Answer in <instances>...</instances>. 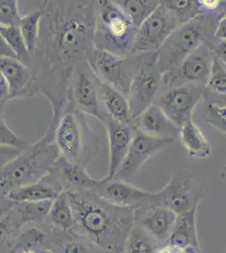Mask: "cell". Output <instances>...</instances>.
Masks as SVG:
<instances>
[{"label": "cell", "instance_id": "1", "mask_svg": "<svg viewBox=\"0 0 226 253\" xmlns=\"http://www.w3.org/2000/svg\"><path fill=\"white\" fill-rule=\"evenodd\" d=\"M40 33L29 56L38 93L52 107V120L69 100L75 68L89 60L94 50L97 1L45 0L41 2Z\"/></svg>", "mask_w": 226, "mask_h": 253}, {"label": "cell", "instance_id": "2", "mask_svg": "<svg viewBox=\"0 0 226 253\" xmlns=\"http://www.w3.org/2000/svg\"><path fill=\"white\" fill-rule=\"evenodd\" d=\"M68 192V191H67ZM75 222L106 253H126L129 236L135 225V210L97 200L85 199L68 192Z\"/></svg>", "mask_w": 226, "mask_h": 253}, {"label": "cell", "instance_id": "3", "mask_svg": "<svg viewBox=\"0 0 226 253\" xmlns=\"http://www.w3.org/2000/svg\"><path fill=\"white\" fill-rule=\"evenodd\" d=\"M58 158L54 127L49 125L39 140L29 144L0 170V192L6 195L14 190L37 183L49 175Z\"/></svg>", "mask_w": 226, "mask_h": 253}, {"label": "cell", "instance_id": "4", "mask_svg": "<svg viewBox=\"0 0 226 253\" xmlns=\"http://www.w3.org/2000/svg\"><path fill=\"white\" fill-rule=\"evenodd\" d=\"M54 127V141L59 157L83 165L87 163L99 150V139L90 126L88 116L76 109L68 101L60 114L51 120Z\"/></svg>", "mask_w": 226, "mask_h": 253}, {"label": "cell", "instance_id": "5", "mask_svg": "<svg viewBox=\"0 0 226 253\" xmlns=\"http://www.w3.org/2000/svg\"><path fill=\"white\" fill-rule=\"evenodd\" d=\"M219 19L199 15L187 23L178 26L157 52L158 66L162 75L172 72L189 55L204 44L214 35Z\"/></svg>", "mask_w": 226, "mask_h": 253}, {"label": "cell", "instance_id": "6", "mask_svg": "<svg viewBox=\"0 0 226 253\" xmlns=\"http://www.w3.org/2000/svg\"><path fill=\"white\" fill-rule=\"evenodd\" d=\"M137 30L116 1H97L94 48L129 56L132 54Z\"/></svg>", "mask_w": 226, "mask_h": 253}, {"label": "cell", "instance_id": "7", "mask_svg": "<svg viewBox=\"0 0 226 253\" xmlns=\"http://www.w3.org/2000/svg\"><path fill=\"white\" fill-rule=\"evenodd\" d=\"M136 57L137 67L128 95L133 119L154 103L163 75L158 66L157 52L136 54Z\"/></svg>", "mask_w": 226, "mask_h": 253}, {"label": "cell", "instance_id": "8", "mask_svg": "<svg viewBox=\"0 0 226 253\" xmlns=\"http://www.w3.org/2000/svg\"><path fill=\"white\" fill-rule=\"evenodd\" d=\"M119 56L94 48L88 60L98 80L113 87L128 97L137 67V57Z\"/></svg>", "mask_w": 226, "mask_h": 253}, {"label": "cell", "instance_id": "9", "mask_svg": "<svg viewBox=\"0 0 226 253\" xmlns=\"http://www.w3.org/2000/svg\"><path fill=\"white\" fill-rule=\"evenodd\" d=\"M156 206H165L177 214L197 211L203 198V190L192 173L180 170L166 186L155 192Z\"/></svg>", "mask_w": 226, "mask_h": 253}, {"label": "cell", "instance_id": "10", "mask_svg": "<svg viewBox=\"0 0 226 253\" xmlns=\"http://www.w3.org/2000/svg\"><path fill=\"white\" fill-rule=\"evenodd\" d=\"M180 26L174 13L160 2L155 11L137 28L132 54L158 52Z\"/></svg>", "mask_w": 226, "mask_h": 253}, {"label": "cell", "instance_id": "11", "mask_svg": "<svg viewBox=\"0 0 226 253\" xmlns=\"http://www.w3.org/2000/svg\"><path fill=\"white\" fill-rule=\"evenodd\" d=\"M100 81L87 62L78 64L72 76L69 100L80 112L103 123L105 112L101 106Z\"/></svg>", "mask_w": 226, "mask_h": 253}, {"label": "cell", "instance_id": "12", "mask_svg": "<svg viewBox=\"0 0 226 253\" xmlns=\"http://www.w3.org/2000/svg\"><path fill=\"white\" fill-rule=\"evenodd\" d=\"M201 96L200 87L179 84L169 87L155 104L179 129L186 123L192 120L195 108L198 106Z\"/></svg>", "mask_w": 226, "mask_h": 253}, {"label": "cell", "instance_id": "13", "mask_svg": "<svg viewBox=\"0 0 226 253\" xmlns=\"http://www.w3.org/2000/svg\"><path fill=\"white\" fill-rule=\"evenodd\" d=\"M91 191L100 199L121 207L137 210L156 206L155 192L141 189L118 179L102 178L100 184Z\"/></svg>", "mask_w": 226, "mask_h": 253}, {"label": "cell", "instance_id": "14", "mask_svg": "<svg viewBox=\"0 0 226 253\" xmlns=\"http://www.w3.org/2000/svg\"><path fill=\"white\" fill-rule=\"evenodd\" d=\"M210 46L204 44L185 58L178 69L162 75V81L167 87L179 84L206 85L214 59ZM199 87V86H198Z\"/></svg>", "mask_w": 226, "mask_h": 253}, {"label": "cell", "instance_id": "15", "mask_svg": "<svg viewBox=\"0 0 226 253\" xmlns=\"http://www.w3.org/2000/svg\"><path fill=\"white\" fill-rule=\"evenodd\" d=\"M173 142L174 138L154 137L135 129V137L126 158L121 165L114 179L127 181V179L137 174L149 159Z\"/></svg>", "mask_w": 226, "mask_h": 253}, {"label": "cell", "instance_id": "16", "mask_svg": "<svg viewBox=\"0 0 226 253\" xmlns=\"http://www.w3.org/2000/svg\"><path fill=\"white\" fill-rule=\"evenodd\" d=\"M178 214L165 206H152L135 210V223L157 247L166 243L172 235Z\"/></svg>", "mask_w": 226, "mask_h": 253}, {"label": "cell", "instance_id": "17", "mask_svg": "<svg viewBox=\"0 0 226 253\" xmlns=\"http://www.w3.org/2000/svg\"><path fill=\"white\" fill-rule=\"evenodd\" d=\"M102 124L106 128L109 146V171L104 178L110 180L114 178L124 159L126 158L135 137V128L115 121L106 115L104 117Z\"/></svg>", "mask_w": 226, "mask_h": 253}, {"label": "cell", "instance_id": "18", "mask_svg": "<svg viewBox=\"0 0 226 253\" xmlns=\"http://www.w3.org/2000/svg\"><path fill=\"white\" fill-rule=\"evenodd\" d=\"M0 71L9 89L10 101L25 100L38 94L32 69L16 58L0 57Z\"/></svg>", "mask_w": 226, "mask_h": 253}, {"label": "cell", "instance_id": "19", "mask_svg": "<svg viewBox=\"0 0 226 253\" xmlns=\"http://www.w3.org/2000/svg\"><path fill=\"white\" fill-rule=\"evenodd\" d=\"M52 170L57 173L58 181L63 187L66 186L65 191L68 192L80 193V191L83 190L91 191L101 182V179L92 177L83 165L72 163L61 157L55 162Z\"/></svg>", "mask_w": 226, "mask_h": 253}, {"label": "cell", "instance_id": "20", "mask_svg": "<svg viewBox=\"0 0 226 253\" xmlns=\"http://www.w3.org/2000/svg\"><path fill=\"white\" fill-rule=\"evenodd\" d=\"M134 126L139 132L160 138H171L169 134L173 132L178 133L179 130L155 103L152 104L134 119Z\"/></svg>", "mask_w": 226, "mask_h": 253}, {"label": "cell", "instance_id": "21", "mask_svg": "<svg viewBox=\"0 0 226 253\" xmlns=\"http://www.w3.org/2000/svg\"><path fill=\"white\" fill-rule=\"evenodd\" d=\"M99 89L100 102L105 115L115 121L135 127L129 99L126 95L101 81H100Z\"/></svg>", "mask_w": 226, "mask_h": 253}, {"label": "cell", "instance_id": "22", "mask_svg": "<svg viewBox=\"0 0 226 253\" xmlns=\"http://www.w3.org/2000/svg\"><path fill=\"white\" fill-rule=\"evenodd\" d=\"M63 191L64 190L60 182H52L49 180L47 175L37 183L11 191L4 197L16 204L52 201Z\"/></svg>", "mask_w": 226, "mask_h": 253}, {"label": "cell", "instance_id": "23", "mask_svg": "<svg viewBox=\"0 0 226 253\" xmlns=\"http://www.w3.org/2000/svg\"><path fill=\"white\" fill-rule=\"evenodd\" d=\"M197 211L178 214L172 235L166 242L200 250L197 230Z\"/></svg>", "mask_w": 226, "mask_h": 253}, {"label": "cell", "instance_id": "24", "mask_svg": "<svg viewBox=\"0 0 226 253\" xmlns=\"http://www.w3.org/2000/svg\"><path fill=\"white\" fill-rule=\"evenodd\" d=\"M178 135L189 156L202 160L210 156L212 151L211 144H209L200 127L193 120L187 122L181 126L178 130Z\"/></svg>", "mask_w": 226, "mask_h": 253}, {"label": "cell", "instance_id": "25", "mask_svg": "<svg viewBox=\"0 0 226 253\" xmlns=\"http://www.w3.org/2000/svg\"><path fill=\"white\" fill-rule=\"evenodd\" d=\"M48 217L55 225L63 230H69L74 227L75 214L67 191L61 192L52 201Z\"/></svg>", "mask_w": 226, "mask_h": 253}, {"label": "cell", "instance_id": "26", "mask_svg": "<svg viewBox=\"0 0 226 253\" xmlns=\"http://www.w3.org/2000/svg\"><path fill=\"white\" fill-rule=\"evenodd\" d=\"M116 2L137 29L155 11L160 3L145 0H118Z\"/></svg>", "mask_w": 226, "mask_h": 253}, {"label": "cell", "instance_id": "27", "mask_svg": "<svg viewBox=\"0 0 226 253\" xmlns=\"http://www.w3.org/2000/svg\"><path fill=\"white\" fill-rule=\"evenodd\" d=\"M41 20L42 11L40 8H38L23 15L19 24V28L25 41L29 56L34 52L38 45L40 33Z\"/></svg>", "mask_w": 226, "mask_h": 253}, {"label": "cell", "instance_id": "28", "mask_svg": "<svg viewBox=\"0 0 226 253\" xmlns=\"http://www.w3.org/2000/svg\"><path fill=\"white\" fill-rule=\"evenodd\" d=\"M0 36L14 52L18 60L26 64L28 62L29 53L19 26H0Z\"/></svg>", "mask_w": 226, "mask_h": 253}, {"label": "cell", "instance_id": "29", "mask_svg": "<svg viewBox=\"0 0 226 253\" xmlns=\"http://www.w3.org/2000/svg\"><path fill=\"white\" fill-rule=\"evenodd\" d=\"M157 248L142 228L135 223L127 243L126 253H155Z\"/></svg>", "mask_w": 226, "mask_h": 253}, {"label": "cell", "instance_id": "30", "mask_svg": "<svg viewBox=\"0 0 226 253\" xmlns=\"http://www.w3.org/2000/svg\"><path fill=\"white\" fill-rule=\"evenodd\" d=\"M53 201V200H52ZM52 201L32 202L18 204L20 219L23 222L41 221L49 215Z\"/></svg>", "mask_w": 226, "mask_h": 253}, {"label": "cell", "instance_id": "31", "mask_svg": "<svg viewBox=\"0 0 226 253\" xmlns=\"http://www.w3.org/2000/svg\"><path fill=\"white\" fill-rule=\"evenodd\" d=\"M166 7L178 18L180 25H183L201 15L197 1H167Z\"/></svg>", "mask_w": 226, "mask_h": 253}, {"label": "cell", "instance_id": "32", "mask_svg": "<svg viewBox=\"0 0 226 253\" xmlns=\"http://www.w3.org/2000/svg\"><path fill=\"white\" fill-rule=\"evenodd\" d=\"M206 85L213 92L226 95V67L215 56Z\"/></svg>", "mask_w": 226, "mask_h": 253}, {"label": "cell", "instance_id": "33", "mask_svg": "<svg viewBox=\"0 0 226 253\" xmlns=\"http://www.w3.org/2000/svg\"><path fill=\"white\" fill-rule=\"evenodd\" d=\"M21 17L20 1L0 0V26H19Z\"/></svg>", "mask_w": 226, "mask_h": 253}, {"label": "cell", "instance_id": "34", "mask_svg": "<svg viewBox=\"0 0 226 253\" xmlns=\"http://www.w3.org/2000/svg\"><path fill=\"white\" fill-rule=\"evenodd\" d=\"M29 144L9 127L6 123L5 117L0 116V146L14 147L23 150Z\"/></svg>", "mask_w": 226, "mask_h": 253}, {"label": "cell", "instance_id": "35", "mask_svg": "<svg viewBox=\"0 0 226 253\" xmlns=\"http://www.w3.org/2000/svg\"><path fill=\"white\" fill-rule=\"evenodd\" d=\"M45 235L43 231L38 229H30L22 234L18 238L17 242L14 246L15 251L18 253H23L26 251H32V248L43 242Z\"/></svg>", "mask_w": 226, "mask_h": 253}, {"label": "cell", "instance_id": "36", "mask_svg": "<svg viewBox=\"0 0 226 253\" xmlns=\"http://www.w3.org/2000/svg\"><path fill=\"white\" fill-rule=\"evenodd\" d=\"M62 253H106L93 242L74 241L66 243Z\"/></svg>", "mask_w": 226, "mask_h": 253}, {"label": "cell", "instance_id": "37", "mask_svg": "<svg viewBox=\"0 0 226 253\" xmlns=\"http://www.w3.org/2000/svg\"><path fill=\"white\" fill-rule=\"evenodd\" d=\"M204 121L210 126L226 134V120L216 113L212 105H210L205 112Z\"/></svg>", "mask_w": 226, "mask_h": 253}, {"label": "cell", "instance_id": "38", "mask_svg": "<svg viewBox=\"0 0 226 253\" xmlns=\"http://www.w3.org/2000/svg\"><path fill=\"white\" fill-rule=\"evenodd\" d=\"M11 236L10 213L0 220V250L5 249L9 244Z\"/></svg>", "mask_w": 226, "mask_h": 253}, {"label": "cell", "instance_id": "39", "mask_svg": "<svg viewBox=\"0 0 226 253\" xmlns=\"http://www.w3.org/2000/svg\"><path fill=\"white\" fill-rule=\"evenodd\" d=\"M22 150L14 147L0 146V170L16 158Z\"/></svg>", "mask_w": 226, "mask_h": 253}, {"label": "cell", "instance_id": "40", "mask_svg": "<svg viewBox=\"0 0 226 253\" xmlns=\"http://www.w3.org/2000/svg\"><path fill=\"white\" fill-rule=\"evenodd\" d=\"M199 252L200 250L194 248H183L178 245L166 242L158 247L155 253H199Z\"/></svg>", "mask_w": 226, "mask_h": 253}, {"label": "cell", "instance_id": "41", "mask_svg": "<svg viewBox=\"0 0 226 253\" xmlns=\"http://www.w3.org/2000/svg\"><path fill=\"white\" fill-rule=\"evenodd\" d=\"M9 101H10V98L8 85L2 73L0 71V116L4 117L6 105Z\"/></svg>", "mask_w": 226, "mask_h": 253}, {"label": "cell", "instance_id": "42", "mask_svg": "<svg viewBox=\"0 0 226 253\" xmlns=\"http://www.w3.org/2000/svg\"><path fill=\"white\" fill-rule=\"evenodd\" d=\"M212 50L215 57L226 67V41H219Z\"/></svg>", "mask_w": 226, "mask_h": 253}, {"label": "cell", "instance_id": "43", "mask_svg": "<svg viewBox=\"0 0 226 253\" xmlns=\"http://www.w3.org/2000/svg\"><path fill=\"white\" fill-rule=\"evenodd\" d=\"M214 38L219 41H226V15L218 21Z\"/></svg>", "mask_w": 226, "mask_h": 253}, {"label": "cell", "instance_id": "44", "mask_svg": "<svg viewBox=\"0 0 226 253\" xmlns=\"http://www.w3.org/2000/svg\"><path fill=\"white\" fill-rule=\"evenodd\" d=\"M0 57H5V58H16L14 56V52L7 46L5 42L3 40L2 37L0 36ZM17 59V58H16Z\"/></svg>", "mask_w": 226, "mask_h": 253}, {"label": "cell", "instance_id": "45", "mask_svg": "<svg viewBox=\"0 0 226 253\" xmlns=\"http://www.w3.org/2000/svg\"><path fill=\"white\" fill-rule=\"evenodd\" d=\"M212 107L217 114H219L226 120V106H215V105H212Z\"/></svg>", "mask_w": 226, "mask_h": 253}, {"label": "cell", "instance_id": "46", "mask_svg": "<svg viewBox=\"0 0 226 253\" xmlns=\"http://www.w3.org/2000/svg\"><path fill=\"white\" fill-rule=\"evenodd\" d=\"M9 210H7V209L0 207V220L3 219V218H4L7 214H9Z\"/></svg>", "mask_w": 226, "mask_h": 253}, {"label": "cell", "instance_id": "47", "mask_svg": "<svg viewBox=\"0 0 226 253\" xmlns=\"http://www.w3.org/2000/svg\"><path fill=\"white\" fill-rule=\"evenodd\" d=\"M36 253V252H34V251H26V252H23V253Z\"/></svg>", "mask_w": 226, "mask_h": 253}, {"label": "cell", "instance_id": "48", "mask_svg": "<svg viewBox=\"0 0 226 253\" xmlns=\"http://www.w3.org/2000/svg\"><path fill=\"white\" fill-rule=\"evenodd\" d=\"M224 173H225V174H226V168H225V172H224Z\"/></svg>", "mask_w": 226, "mask_h": 253}, {"label": "cell", "instance_id": "49", "mask_svg": "<svg viewBox=\"0 0 226 253\" xmlns=\"http://www.w3.org/2000/svg\"><path fill=\"white\" fill-rule=\"evenodd\" d=\"M226 253V252H225V253Z\"/></svg>", "mask_w": 226, "mask_h": 253}]
</instances>
